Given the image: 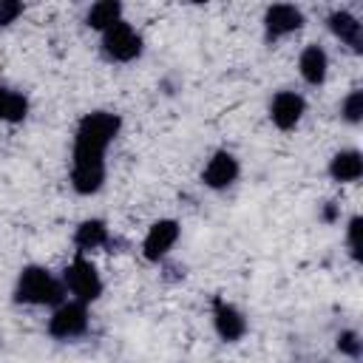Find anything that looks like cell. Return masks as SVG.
Listing matches in <instances>:
<instances>
[{"label": "cell", "instance_id": "obj_14", "mask_svg": "<svg viewBox=\"0 0 363 363\" xmlns=\"http://www.w3.org/2000/svg\"><path fill=\"white\" fill-rule=\"evenodd\" d=\"M119 14H122V6H119V3L102 0V3L91 6V11H88V26L96 28V31H108L111 26L119 23Z\"/></svg>", "mask_w": 363, "mask_h": 363}, {"label": "cell", "instance_id": "obj_16", "mask_svg": "<svg viewBox=\"0 0 363 363\" xmlns=\"http://www.w3.org/2000/svg\"><path fill=\"white\" fill-rule=\"evenodd\" d=\"M26 113H28V99L23 96V94H14L11 91V96H9V105H6V122H23L26 119Z\"/></svg>", "mask_w": 363, "mask_h": 363}, {"label": "cell", "instance_id": "obj_5", "mask_svg": "<svg viewBox=\"0 0 363 363\" xmlns=\"http://www.w3.org/2000/svg\"><path fill=\"white\" fill-rule=\"evenodd\" d=\"M88 329V312H85V303H79V301H74V303H60V309L51 315V320H48V332L54 335V337H62V340H68V337H77V335H82Z\"/></svg>", "mask_w": 363, "mask_h": 363}, {"label": "cell", "instance_id": "obj_8", "mask_svg": "<svg viewBox=\"0 0 363 363\" xmlns=\"http://www.w3.org/2000/svg\"><path fill=\"white\" fill-rule=\"evenodd\" d=\"M303 96H298V94H292V91H281L275 99H272V108H269V116H272V122L281 128V130H289V128H295L298 122H301V116H303Z\"/></svg>", "mask_w": 363, "mask_h": 363}, {"label": "cell", "instance_id": "obj_6", "mask_svg": "<svg viewBox=\"0 0 363 363\" xmlns=\"http://www.w3.org/2000/svg\"><path fill=\"white\" fill-rule=\"evenodd\" d=\"M176 238H179V224H176L173 218L156 221V224L147 230L145 244H142L145 258H147V261H159V258H162V255L176 244Z\"/></svg>", "mask_w": 363, "mask_h": 363}, {"label": "cell", "instance_id": "obj_4", "mask_svg": "<svg viewBox=\"0 0 363 363\" xmlns=\"http://www.w3.org/2000/svg\"><path fill=\"white\" fill-rule=\"evenodd\" d=\"M102 48L111 60H119V62H130L133 57H139L142 51V37L128 26V23H116L111 26L108 31H102Z\"/></svg>", "mask_w": 363, "mask_h": 363}, {"label": "cell", "instance_id": "obj_9", "mask_svg": "<svg viewBox=\"0 0 363 363\" xmlns=\"http://www.w3.org/2000/svg\"><path fill=\"white\" fill-rule=\"evenodd\" d=\"M213 320H216V332H218L224 340H238V337L247 332L244 315H241L233 303H227V301H221V298L213 301Z\"/></svg>", "mask_w": 363, "mask_h": 363}, {"label": "cell", "instance_id": "obj_21", "mask_svg": "<svg viewBox=\"0 0 363 363\" xmlns=\"http://www.w3.org/2000/svg\"><path fill=\"white\" fill-rule=\"evenodd\" d=\"M9 96H11V91L0 85V119L6 116V105H9Z\"/></svg>", "mask_w": 363, "mask_h": 363}, {"label": "cell", "instance_id": "obj_2", "mask_svg": "<svg viewBox=\"0 0 363 363\" xmlns=\"http://www.w3.org/2000/svg\"><path fill=\"white\" fill-rule=\"evenodd\" d=\"M14 298L20 303H60L62 301V286L51 278L48 269L43 267H26L17 278Z\"/></svg>", "mask_w": 363, "mask_h": 363}, {"label": "cell", "instance_id": "obj_11", "mask_svg": "<svg viewBox=\"0 0 363 363\" xmlns=\"http://www.w3.org/2000/svg\"><path fill=\"white\" fill-rule=\"evenodd\" d=\"M298 68H301V77H303L309 85H320V82L326 79V68H329L326 51H323V48H318V45L303 48Z\"/></svg>", "mask_w": 363, "mask_h": 363}, {"label": "cell", "instance_id": "obj_19", "mask_svg": "<svg viewBox=\"0 0 363 363\" xmlns=\"http://www.w3.org/2000/svg\"><path fill=\"white\" fill-rule=\"evenodd\" d=\"M337 349L346 352V354H352V357H357V354H360V340H357V335H354V332H343V335L337 337Z\"/></svg>", "mask_w": 363, "mask_h": 363}, {"label": "cell", "instance_id": "obj_1", "mask_svg": "<svg viewBox=\"0 0 363 363\" xmlns=\"http://www.w3.org/2000/svg\"><path fill=\"white\" fill-rule=\"evenodd\" d=\"M119 116L116 113H88L74 139V170L71 182L77 193H96L105 182V150L119 133Z\"/></svg>", "mask_w": 363, "mask_h": 363}, {"label": "cell", "instance_id": "obj_17", "mask_svg": "<svg viewBox=\"0 0 363 363\" xmlns=\"http://www.w3.org/2000/svg\"><path fill=\"white\" fill-rule=\"evenodd\" d=\"M343 116L349 122H360L363 116V94L360 91H352L346 99H343Z\"/></svg>", "mask_w": 363, "mask_h": 363}, {"label": "cell", "instance_id": "obj_20", "mask_svg": "<svg viewBox=\"0 0 363 363\" xmlns=\"http://www.w3.org/2000/svg\"><path fill=\"white\" fill-rule=\"evenodd\" d=\"M357 233H360V218H352L349 221V247H352V255L360 258V241H357Z\"/></svg>", "mask_w": 363, "mask_h": 363}, {"label": "cell", "instance_id": "obj_15", "mask_svg": "<svg viewBox=\"0 0 363 363\" xmlns=\"http://www.w3.org/2000/svg\"><path fill=\"white\" fill-rule=\"evenodd\" d=\"M74 241H77L79 250H96V247H102V244L108 241V227H105L102 221H96V218L82 221V224L77 227Z\"/></svg>", "mask_w": 363, "mask_h": 363}, {"label": "cell", "instance_id": "obj_13", "mask_svg": "<svg viewBox=\"0 0 363 363\" xmlns=\"http://www.w3.org/2000/svg\"><path fill=\"white\" fill-rule=\"evenodd\" d=\"M329 28H332L343 43H349L354 51H360V23H357L349 11H335V14L329 17Z\"/></svg>", "mask_w": 363, "mask_h": 363}, {"label": "cell", "instance_id": "obj_7", "mask_svg": "<svg viewBox=\"0 0 363 363\" xmlns=\"http://www.w3.org/2000/svg\"><path fill=\"white\" fill-rule=\"evenodd\" d=\"M301 23H303V14L295 6H286V3H278V6L267 9V14H264V26H267V37L269 40L298 31Z\"/></svg>", "mask_w": 363, "mask_h": 363}, {"label": "cell", "instance_id": "obj_3", "mask_svg": "<svg viewBox=\"0 0 363 363\" xmlns=\"http://www.w3.org/2000/svg\"><path fill=\"white\" fill-rule=\"evenodd\" d=\"M65 286L77 295L79 303H88V301H96L102 295V281H99V272L91 261H85L82 255L71 261V267L65 269Z\"/></svg>", "mask_w": 363, "mask_h": 363}, {"label": "cell", "instance_id": "obj_18", "mask_svg": "<svg viewBox=\"0 0 363 363\" xmlns=\"http://www.w3.org/2000/svg\"><path fill=\"white\" fill-rule=\"evenodd\" d=\"M20 14H23V3H17V0H0V26L14 23Z\"/></svg>", "mask_w": 363, "mask_h": 363}, {"label": "cell", "instance_id": "obj_10", "mask_svg": "<svg viewBox=\"0 0 363 363\" xmlns=\"http://www.w3.org/2000/svg\"><path fill=\"white\" fill-rule=\"evenodd\" d=\"M235 176H238V162H235V156L227 153V150H218V153L207 162V167H204V184L213 187V190H221V187L233 184Z\"/></svg>", "mask_w": 363, "mask_h": 363}, {"label": "cell", "instance_id": "obj_12", "mask_svg": "<svg viewBox=\"0 0 363 363\" xmlns=\"http://www.w3.org/2000/svg\"><path fill=\"white\" fill-rule=\"evenodd\" d=\"M329 173H332L335 182H354V179H360V173H363V159H360V153H357V150H343V153H337V156L332 159V164H329Z\"/></svg>", "mask_w": 363, "mask_h": 363}]
</instances>
